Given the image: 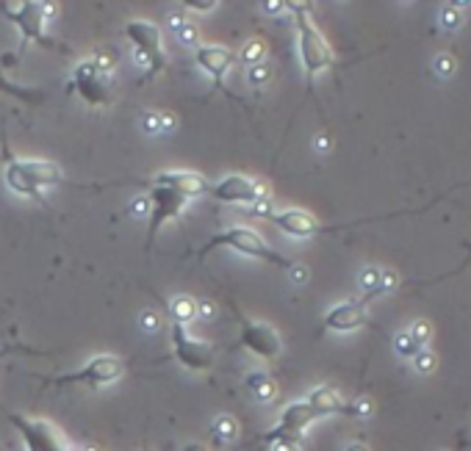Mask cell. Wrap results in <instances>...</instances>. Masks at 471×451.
Segmentation results:
<instances>
[{"label": "cell", "mask_w": 471, "mask_h": 451, "mask_svg": "<svg viewBox=\"0 0 471 451\" xmlns=\"http://www.w3.org/2000/svg\"><path fill=\"white\" fill-rule=\"evenodd\" d=\"M435 70H438L441 75H452V72H455V61H452L449 55H438V58H435Z\"/></svg>", "instance_id": "cell-27"}, {"label": "cell", "mask_w": 471, "mask_h": 451, "mask_svg": "<svg viewBox=\"0 0 471 451\" xmlns=\"http://www.w3.org/2000/svg\"><path fill=\"white\" fill-rule=\"evenodd\" d=\"M305 402L314 410L316 418H322V415H335V412H349V405L341 399V393L328 388V385L314 388V391L305 396Z\"/></svg>", "instance_id": "cell-17"}, {"label": "cell", "mask_w": 471, "mask_h": 451, "mask_svg": "<svg viewBox=\"0 0 471 451\" xmlns=\"http://www.w3.org/2000/svg\"><path fill=\"white\" fill-rule=\"evenodd\" d=\"M269 222L278 227L280 233L291 235V238H311V235H319L325 233L328 227H322V222L308 214V211H299V208H285V211H272L266 214Z\"/></svg>", "instance_id": "cell-15"}, {"label": "cell", "mask_w": 471, "mask_h": 451, "mask_svg": "<svg viewBox=\"0 0 471 451\" xmlns=\"http://www.w3.org/2000/svg\"><path fill=\"white\" fill-rule=\"evenodd\" d=\"M211 435L219 440V443H231L236 438V421L231 415H222V418H217V424L211 426Z\"/></svg>", "instance_id": "cell-21"}, {"label": "cell", "mask_w": 471, "mask_h": 451, "mask_svg": "<svg viewBox=\"0 0 471 451\" xmlns=\"http://www.w3.org/2000/svg\"><path fill=\"white\" fill-rule=\"evenodd\" d=\"M183 8H188V11H214L217 3H183Z\"/></svg>", "instance_id": "cell-29"}, {"label": "cell", "mask_w": 471, "mask_h": 451, "mask_svg": "<svg viewBox=\"0 0 471 451\" xmlns=\"http://www.w3.org/2000/svg\"><path fill=\"white\" fill-rule=\"evenodd\" d=\"M169 338H172V355H175V360L181 362L183 368H188V371H208L214 365V360H217L214 346L205 344V341H200V338H191L183 324L172 321Z\"/></svg>", "instance_id": "cell-11"}, {"label": "cell", "mask_w": 471, "mask_h": 451, "mask_svg": "<svg viewBox=\"0 0 471 451\" xmlns=\"http://www.w3.org/2000/svg\"><path fill=\"white\" fill-rule=\"evenodd\" d=\"M72 89L89 105H108L114 100V64L103 55L81 61L72 72Z\"/></svg>", "instance_id": "cell-7"}, {"label": "cell", "mask_w": 471, "mask_h": 451, "mask_svg": "<svg viewBox=\"0 0 471 451\" xmlns=\"http://www.w3.org/2000/svg\"><path fill=\"white\" fill-rule=\"evenodd\" d=\"M211 200L222 202V205H247V208H258L269 202V188L266 183L255 181L250 175H225L222 181H217L208 188Z\"/></svg>", "instance_id": "cell-9"}, {"label": "cell", "mask_w": 471, "mask_h": 451, "mask_svg": "<svg viewBox=\"0 0 471 451\" xmlns=\"http://www.w3.org/2000/svg\"><path fill=\"white\" fill-rule=\"evenodd\" d=\"M272 451H299V443H275Z\"/></svg>", "instance_id": "cell-30"}, {"label": "cell", "mask_w": 471, "mask_h": 451, "mask_svg": "<svg viewBox=\"0 0 471 451\" xmlns=\"http://www.w3.org/2000/svg\"><path fill=\"white\" fill-rule=\"evenodd\" d=\"M0 89L8 91V94H14V97H20V100H28V103L39 100V94H31V91L20 89V86H11V84H8V81H3V78H0Z\"/></svg>", "instance_id": "cell-25"}, {"label": "cell", "mask_w": 471, "mask_h": 451, "mask_svg": "<svg viewBox=\"0 0 471 451\" xmlns=\"http://www.w3.org/2000/svg\"><path fill=\"white\" fill-rule=\"evenodd\" d=\"M264 55H266V47L261 39H252V42H247L244 50L238 53V58L244 61V64H250V67H255V64H264Z\"/></svg>", "instance_id": "cell-22"}, {"label": "cell", "mask_w": 471, "mask_h": 451, "mask_svg": "<svg viewBox=\"0 0 471 451\" xmlns=\"http://www.w3.org/2000/svg\"><path fill=\"white\" fill-rule=\"evenodd\" d=\"M408 332L413 335V341H416L422 349L427 346V344H430V338H432V327H430V321H424V318H419V321H416V324H413Z\"/></svg>", "instance_id": "cell-23"}, {"label": "cell", "mask_w": 471, "mask_h": 451, "mask_svg": "<svg viewBox=\"0 0 471 451\" xmlns=\"http://www.w3.org/2000/svg\"><path fill=\"white\" fill-rule=\"evenodd\" d=\"M244 385H247V391H250L258 402H272V399L278 396V385H275V382H272V377H269V374H264V371L250 374Z\"/></svg>", "instance_id": "cell-18"}, {"label": "cell", "mask_w": 471, "mask_h": 451, "mask_svg": "<svg viewBox=\"0 0 471 451\" xmlns=\"http://www.w3.org/2000/svg\"><path fill=\"white\" fill-rule=\"evenodd\" d=\"M122 374H125V362L120 360L117 355H97V358H92L86 365H81L78 371H70V374H61V377L47 379V385H58V388L78 385V388L100 391V388L114 385Z\"/></svg>", "instance_id": "cell-8"}, {"label": "cell", "mask_w": 471, "mask_h": 451, "mask_svg": "<svg viewBox=\"0 0 471 451\" xmlns=\"http://www.w3.org/2000/svg\"><path fill=\"white\" fill-rule=\"evenodd\" d=\"M0 14L17 28L22 47L31 42V45H39V47H45V50L70 53L67 47H61L47 34V22H50V17L56 14V6H50V3H34V0H25V3H17V6L0 3Z\"/></svg>", "instance_id": "cell-4"}, {"label": "cell", "mask_w": 471, "mask_h": 451, "mask_svg": "<svg viewBox=\"0 0 471 451\" xmlns=\"http://www.w3.org/2000/svg\"><path fill=\"white\" fill-rule=\"evenodd\" d=\"M288 11H294V22H297V50H299V61L305 70V78L314 81L316 75H322L335 64V53L325 34L316 28L314 17H311V6H285Z\"/></svg>", "instance_id": "cell-3"}, {"label": "cell", "mask_w": 471, "mask_h": 451, "mask_svg": "<svg viewBox=\"0 0 471 451\" xmlns=\"http://www.w3.org/2000/svg\"><path fill=\"white\" fill-rule=\"evenodd\" d=\"M413 362H416V368H419V371H430V368H435V358H432L430 352H419V355L413 358Z\"/></svg>", "instance_id": "cell-28"}, {"label": "cell", "mask_w": 471, "mask_h": 451, "mask_svg": "<svg viewBox=\"0 0 471 451\" xmlns=\"http://www.w3.org/2000/svg\"><path fill=\"white\" fill-rule=\"evenodd\" d=\"M183 451H205V449H202L200 443H191V446H186V449H183Z\"/></svg>", "instance_id": "cell-32"}, {"label": "cell", "mask_w": 471, "mask_h": 451, "mask_svg": "<svg viewBox=\"0 0 471 451\" xmlns=\"http://www.w3.org/2000/svg\"><path fill=\"white\" fill-rule=\"evenodd\" d=\"M11 426L17 429V435L22 438L25 451H75L67 438L42 418H22V415H11Z\"/></svg>", "instance_id": "cell-10"}, {"label": "cell", "mask_w": 471, "mask_h": 451, "mask_svg": "<svg viewBox=\"0 0 471 451\" xmlns=\"http://www.w3.org/2000/svg\"><path fill=\"white\" fill-rule=\"evenodd\" d=\"M167 311H169V316H172L175 324H186V321H191V318L197 316V302L188 299V296H178V299H172L167 305Z\"/></svg>", "instance_id": "cell-19"}, {"label": "cell", "mask_w": 471, "mask_h": 451, "mask_svg": "<svg viewBox=\"0 0 471 451\" xmlns=\"http://www.w3.org/2000/svg\"><path fill=\"white\" fill-rule=\"evenodd\" d=\"M347 451H366V446H361V443H352V446H349Z\"/></svg>", "instance_id": "cell-33"}, {"label": "cell", "mask_w": 471, "mask_h": 451, "mask_svg": "<svg viewBox=\"0 0 471 451\" xmlns=\"http://www.w3.org/2000/svg\"><path fill=\"white\" fill-rule=\"evenodd\" d=\"M241 346L250 349L255 358L261 360H275L280 355L283 341L278 329L266 321H252V318H241Z\"/></svg>", "instance_id": "cell-13"}, {"label": "cell", "mask_w": 471, "mask_h": 451, "mask_svg": "<svg viewBox=\"0 0 471 451\" xmlns=\"http://www.w3.org/2000/svg\"><path fill=\"white\" fill-rule=\"evenodd\" d=\"M269 78V70H266V64H255V67H250V81L258 86V84H264Z\"/></svg>", "instance_id": "cell-26"}, {"label": "cell", "mask_w": 471, "mask_h": 451, "mask_svg": "<svg viewBox=\"0 0 471 451\" xmlns=\"http://www.w3.org/2000/svg\"><path fill=\"white\" fill-rule=\"evenodd\" d=\"M314 421H316V415H314V410L308 407L305 399H302V402H291V405L283 407L278 424H275L261 440L269 443V446H275V443H299L302 432H305Z\"/></svg>", "instance_id": "cell-12"}, {"label": "cell", "mask_w": 471, "mask_h": 451, "mask_svg": "<svg viewBox=\"0 0 471 451\" xmlns=\"http://www.w3.org/2000/svg\"><path fill=\"white\" fill-rule=\"evenodd\" d=\"M139 183L147 185V244H144L147 252L153 249L161 227L178 219L194 197H202L211 188L200 172L191 169H164L150 181Z\"/></svg>", "instance_id": "cell-1"}, {"label": "cell", "mask_w": 471, "mask_h": 451, "mask_svg": "<svg viewBox=\"0 0 471 451\" xmlns=\"http://www.w3.org/2000/svg\"><path fill=\"white\" fill-rule=\"evenodd\" d=\"M441 20H444V28H446V31H455V28H460V14L455 11V6H444V11H441Z\"/></svg>", "instance_id": "cell-24"}, {"label": "cell", "mask_w": 471, "mask_h": 451, "mask_svg": "<svg viewBox=\"0 0 471 451\" xmlns=\"http://www.w3.org/2000/svg\"><path fill=\"white\" fill-rule=\"evenodd\" d=\"M366 324H369L366 302H358V299H349V302H341V305L330 308L325 321H322V327L330 332H355Z\"/></svg>", "instance_id": "cell-16"}, {"label": "cell", "mask_w": 471, "mask_h": 451, "mask_svg": "<svg viewBox=\"0 0 471 451\" xmlns=\"http://www.w3.org/2000/svg\"><path fill=\"white\" fill-rule=\"evenodd\" d=\"M125 39L134 47V55L144 67V81L161 75L167 70V50L161 39V28L150 20H128L122 28Z\"/></svg>", "instance_id": "cell-6"}, {"label": "cell", "mask_w": 471, "mask_h": 451, "mask_svg": "<svg viewBox=\"0 0 471 451\" xmlns=\"http://www.w3.org/2000/svg\"><path fill=\"white\" fill-rule=\"evenodd\" d=\"M238 55H236L231 47H222V45H197L194 47V64L214 81L217 89L225 86V78L228 72L236 67Z\"/></svg>", "instance_id": "cell-14"}, {"label": "cell", "mask_w": 471, "mask_h": 451, "mask_svg": "<svg viewBox=\"0 0 471 451\" xmlns=\"http://www.w3.org/2000/svg\"><path fill=\"white\" fill-rule=\"evenodd\" d=\"M291 277H294V280H297V282H302V280H305V277H308V274H305V269H302V266H299V263H294V269H291Z\"/></svg>", "instance_id": "cell-31"}, {"label": "cell", "mask_w": 471, "mask_h": 451, "mask_svg": "<svg viewBox=\"0 0 471 451\" xmlns=\"http://www.w3.org/2000/svg\"><path fill=\"white\" fill-rule=\"evenodd\" d=\"M217 247H228V249H233V252L244 255V258H255V261H264V263H269V266H280V269H288V271L294 269V261H288L278 249H272V247L266 244V238H264L261 233H255L252 227H228V230L211 235L208 244L197 252V258H205V255H208L211 249H217Z\"/></svg>", "instance_id": "cell-5"}, {"label": "cell", "mask_w": 471, "mask_h": 451, "mask_svg": "<svg viewBox=\"0 0 471 451\" xmlns=\"http://www.w3.org/2000/svg\"><path fill=\"white\" fill-rule=\"evenodd\" d=\"M394 349H396V355H399V358H408V360H413V358L422 352V346L413 341V335H411V332H399V335H396V341H394Z\"/></svg>", "instance_id": "cell-20"}, {"label": "cell", "mask_w": 471, "mask_h": 451, "mask_svg": "<svg viewBox=\"0 0 471 451\" xmlns=\"http://www.w3.org/2000/svg\"><path fill=\"white\" fill-rule=\"evenodd\" d=\"M3 178H6V185H8L14 194L39 202L47 188L64 183V172H61V166L53 164V161L17 158V155L8 152V155H6V164H3Z\"/></svg>", "instance_id": "cell-2"}]
</instances>
